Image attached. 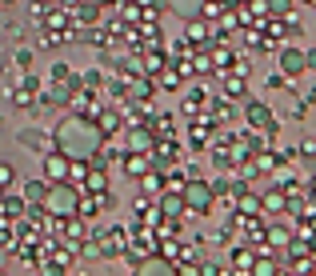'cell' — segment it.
<instances>
[{
	"instance_id": "cell-1",
	"label": "cell",
	"mask_w": 316,
	"mask_h": 276,
	"mask_svg": "<svg viewBox=\"0 0 316 276\" xmlns=\"http://www.w3.org/2000/svg\"><path fill=\"white\" fill-rule=\"evenodd\" d=\"M68 176V160L60 152H48V180H64Z\"/></svg>"
},
{
	"instance_id": "cell-2",
	"label": "cell",
	"mask_w": 316,
	"mask_h": 276,
	"mask_svg": "<svg viewBox=\"0 0 316 276\" xmlns=\"http://www.w3.org/2000/svg\"><path fill=\"white\" fill-rule=\"evenodd\" d=\"M72 204H76V196H72V192H64V188L56 184V192H52V200H48V208H60V212H72Z\"/></svg>"
},
{
	"instance_id": "cell-3",
	"label": "cell",
	"mask_w": 316,
	"mask_h": 276,
	"mask_svg": "<svg viewBox=\"0 0 316 276\" xmlns=\"http://www.w3.org/2000/svg\"><path fill=\"white\" fill-rule=\"evenodd\" d=\"M280 64H284V72H304V52H296V48H288V52L280 56Z\"/></svg>"
},
{
	"instance_id": "cell-4",
	"label": "cell",
	"mask_w": 316,
	"mask_h": 276,
	"mask_svg": "<svg viewBox=\"0 0 316 276\" xmlns=\"http://www.w3.org/2000/svg\"><path fill=\"white\" fill-rule=\"evenodd\" d=\"M248 124L264 128V124H268V108H264V104H252V108H248Z\"/></svg>"
},
{
	"instance_id": "cell-5",
	"label": "cell",
	"mask_w": 316,
	"mask_h": 276,
	"mask_svg": "<svg viewBox=\"0 0 316 276\" xmlns=\"http://www.w3.org/2000/svg\"><path fill=\"white\" fill-rule=\"evenodd\" d=\"M188 200H192V204H200V208H204V204H208V192H204V188H192V192H188Z\"/></svg>"
},
{
	"instance_id": "cell-6",
	"label": "cell",
	"mask_w": 316,
	"mask_h": 276,
	"mask_svg": "<svg viewBox=\"0 0 316 276\" xmlns=\"http://www.w3.org/2000/svg\"><path fill=\"white\" fill-rule=\"evenodd\" d=\"M16 180V172H12V164H0V184H12Z\"/></svg>"
}]
</instances>
